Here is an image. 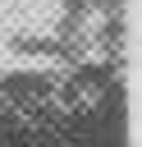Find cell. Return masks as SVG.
Wrapping results in <instances>:
<instances>
[{
    "instance_id": "cell-1",
    "label": "cell",
    "mask_w": 142,
    "mask_h": 147,
    "mask_svg": "<svg viewBox=\"0 0 142 147\" xmlns=\"http://www.w3.org/2000/svg\"><path fill=\"white\" fill-rule=\"evenodd\" d=\"M128 101L115 69H5L0 147H124Z\"/></svg>"
}]
</instances>
